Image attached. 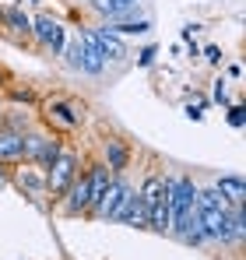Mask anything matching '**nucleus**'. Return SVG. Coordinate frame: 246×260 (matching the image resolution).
<instances>
[{"label": "nucleus", "mask_w": 246, "mask_h": 260, "mask_svg": "<svg viewBox=\"0 0 246 260\" xmlns=\"http://www.w3.org/2000/svg\"><path fill=\"white\" fill-rule=\"evenodd\" d=\"M229 211H232V204L218 193V186L197 190V215H201L207 243H229Z\"/></svg>", "instance_id": "1"}, {"label": "nucleus", "mask_w": 246, "mask_h": 260, "mask_svg": "<svg viewBox=\"0 0 246 260\" xmlns=\"http://www.w3.org/2000/svg\"><path fill=\"white\" fill-rule=\"evenodd\" d=\"M78 173H81V169H78V155H74L67 144H60L53 166L46 169V197L60 201V197L67 193V186L74 183V176H78Z\"/></svg>", "instance_id": "2"}, {"label": "nucleus", "mask_w": 246, "mask_h": 260, "mask_svg": "<svg viewBox=\"0 0 246 260\" xmlns=\"http://www.w3.org/2000/svg\"><path fill=\"white\" fill-rule=\"evenodd\" d=\"M60 144H64V141H56V137H49V134H25V162H32L36 169L46 173V169L53 166Z\"/></svg>", "instance_id": "3"}, {"label": "nucleus", "mask_w": 246, "mask_h": 260, "mask_svg": "<svg viewBox=\"0 0 246 260\" xmlns=\"http://www.w3.org/2000/svg\"><path fill=\"white\" fill-rule=\"evenodd\" d=\"M78 39H84L88 46H95L102 60H127V56H130L120 36L106 32V28H81V32H78Z\"/></svg>", "instance_id": "4"}, {"label": "nucleus", "mask_w": 246, "mask_h": 260, "mask_svg": "<svg viewBox=\"0 0 246 260\" xmlns=\"http://www.w3.org/2000/svg\"><path fill=\"white\" fill-rule=\"evenodd\" d=\"M42 113H46L49 127H56V130H78L81 120H84V113L71 99H49V102L42 106Z\"/></svg>", "instance_id": "5"}, {"label": "nucleus", "mask_w": 246, "mask_h": 260, "mask_svg": "<svg viewBox=\"0 0 246 260\" xmlns=\"http://www.w3.org/2000/svg\"><path fill=\"white\" fill-rule=\"evenodd\" d=\"M32 39H36L42 49H49V53H64L67 32H64V25H60L53 14H39V18L32 21Z\"/></svg>", "instance_id": "6"}, {"label": "nucleus", "mask_w": 246, "mask_h": 260, "mask_svg": "<svg viewBox=\"0 0 246 260\" xmlns=\"http://www.w3.org/2000/svg\"><path fill=\"white\" fill-rule=\"evenodd\" d=\"M60 204H64V211L71 218L88 215V208H91V183H88V173L84 169L74 176V183L67 186V193L60 197Z\"/></svg>", "instance_id": "7"}, {"label": "nucleus", "mask_w": 246, "mask_h": 260, "mask_svg": "<svg viewBox=\"0 0 246 260\" xmlns=\"http://www.w3.org/2000/svg\"><path fill=\"white\" fill-rule=\"evenodd\" d=\"M109 221H120V225H130V229H148V211H144L137 190H127L123 193V201L116 204V211H113Z\"/></svg>", "instance_id": "8"}, {"label": "nucleus", "mask_w": 246, "mask_h": 260, "mask_svg": "<svg viewBox=\"0 0 246 260\" xmlns=\"http://www.w3.org/2000/svg\"><path fill=\"white\" fill-rule=\"evenodd\" d=\"M67 63H71L74 71H84V74H102V71H106V60L99 56V49L88 46L84 39H78V43L67 49Z\"/></svg>", "instance_id": "9"}, {"label": "nucleus", "mask_w": 246, "mask_h": 260, "mask_svg": "<svg viewBox=\"0 0 246 260\" xmlns=\"http://www.w3.org/2000/svg\"><path fill=\"white\" fill-rule=\"evenodd\" d=\"M127 190H130V186L123 183L120 176H109V186L99 193V201H95L88 211H91L95 218H102V221H109V218H113V211H116V204L123 201V193H127Z\"/></svg>", "instance_id": "10"}, {"label": "nucleus", "mask_w": 246, "mask_h": 260, "mask_svg": "<svg viewBox=\"0 0 246 260\" xmlns=\"http://www.w3.org/2000/svg\"><path fill=\"white\" fill-rule=\"evenodd\" d=\"M141 0H88V7L102 18V21H120V18H134Z\"/></svg>", "instance_id": "11"}, {"label": "nucleus", "mask_w": 246, "mask_h": 260, "mask_svg": "<svg viewBox=\"0 0 246 260\" xmlns=\"http://www.w3.org/2000/svg\"><path fill=\"white\" fill-rule=\"evenodd\" d=\"M0 162H25V130L0 127Z\"/></svg>", "instance_id": "12"}, {"label": "nucleus", "mask_w": 246, "mask_h": 260, "mask_svg": "<svg viewBox=\"0 0 246 260\" xmlns=\"http://www.w3.org/2000/svg\"><path fill=\"white\" fill-rule=\"evenodd\" d=\"M0 25L14 39H32V18L25 14V7H0Z\"/></svg>", "instance_id": "13"}, {"label": "nucleus", "mask_w": 246, "mask_h": 260, "mask_svg": "<svg viewBox=\"0 0 246 260\" xmlns=\"http://www.w3.org/2000/svg\"><path fill=\"white\" fill-rule=\"evenodd\" d=\"M127 162H130V148L123 144L120 137H109V141H106V169L113 176H120L123 169H127Z\"/></svg>", "instance_id": "14"}, {"label": "nucleus", "mask_w": 246, "mask_h": 260, "mask_svg": "<svg viewBox=\"0 0 246 260\" xmlns=\"http://www.w3.org/2000/svg\"><path fill=\"white\" fill-rule=\"evenodd\" d=\"M113 36H148L151 32V18H120V21H106L102 25Z\"/></svg>", "instance_id": "15"}, {"label": "nucleus", "mask_w": 246, "mask_h": 260, "mask_svg": "<svg viewBox=\"0 0 246 260\" xmlns=\"http://www.w3.org/2000/svg\"><path fill=\"white\" fill-rule=\"evenodd\" d=\"M214 186H218V193H222L229 204H243V201H246V183H243V176H222Z\"/></svg>", "instance_id": "16"}, {"label": "nucleus", "mask_w": 246, "mask_h": 260, "mask_svg": "<svg viewBox=\"0 0 246 260\" xmlns=\"http://www.w3.org/2000/svg\"><path fill=\"white\" fill-rule=\"evenodd\" d=\"M11 99L14 102H36V91L32 88H11Z\"/></svg>", "instance_id": "17"}, {"label": "nucleus", "mask_w": 246, "mask_h": 260, "mask_svg": "<svg viewBox=\"0 0 246 260\" xmlns=\"http://www.w3.org/2000/svg\"><path fill=\"white\" fill-rule=\"evenodd\" d=\"M229 123H232V127H243V123H246L243 106H229Z\"/></svg>", "instance_id": "18"}, {"label": "nucleus", "mask_w": 246, "mask_h": 260, "mask_svg": "<svg viewBox=\"0 0 246 260\" xmlns=\"http://www.w3.org/2000/svg\"><path fill=\"white\" fill-rule=\"evenodd\" d=\"M151 60H155V46H148V49L137 53V67H151Z\"/></svg>", "instance_id": "19"}, {"label": "nucleus", "mask_w": 246, "mask_h": 260, "mask_svg": "<svg viewBox=\"0 0 246 260\" xmlns=\"http://www.w3.org/2000/svg\"><path fill=\"white\" fill-rule=\"evenodd\" d=\"M214 102L229 106V88H225V81H214Z\"/></svg>", "instance_id": "20"}, {"label": "nucleus", "mask_w": 246, "mask_h": 260, "mask_svg": "<svg viewBox=\"0 0 246 260\" xmlns=\"http://www.w3.org/2000/svg\"><path fill=\"white\" fill-rule=\"evenodd\" d=\"M204 60H207V63H222V49H218V46H207Z\"/></svg>", "instance_id": "21"}, {"label": "nucleus", "mask_w": 246, "mask_h": 260, "mask_svg": "<svg viewBox=\"0 0 246 260\" xmlns=\"http://www.w3.org/2000/svg\"><path fill=\"white\" fill-rule=\"evenodd\" d=\"M4 85H7V74H4V71H0V88H4Z\"/></svg>", "instance_id": "22"}, {"label": "nucleus", "mask_w": 246, "mask_h": 260, "mask_svg": "<svg viewBox=\"0 0 246 260\" xmlns=\"http://www.w3.org/2000/svg\"><path fill=\"white\" fill-rule=\"evenodd\" d=\"M0 123H4V109H0Z\"/></svg>", "instance_id": "23"}, {"label": "nucleus", "mask_w": 246, "mask_h": 260, "mask_svg": "<svg viewBox=\"0 0 246 260\" xmlns=\"http://www.w3.org/2000/svg\"><path fill=\"white\" fill-rule=\"evenodd\" d=\"M84 4H88V0H84Z\"/></svg>", "instance_id": "24"}]
</instances>
